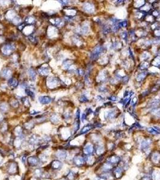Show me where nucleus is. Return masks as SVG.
<instances>
[{"mask_svg": "<svg viewBox=\"0 0 160 180\" xmlns=\"http://www.w3.org/2000/svg\"><path fill=\"white\" fill-rule=\"evenodd\" d=\"M4 173L7 176H13L19 175V166L18 162L15 159H10L4 163L2 166Z\"/></svg>", "mask_w": 160, "mask_h": 180, "instance_id": "nucleus-1", "label": "nucleus"}, {"mask_svg": "<svg viewBox=\"0 0 160 180\" xmlns=\"http://www.w3.org/2000/svg\"><path fill=\"white\" fill-rule=\"evenodd\" d=\"M26 166L28 167V168L30 169V170L36 167H43L40 163L37 155L36 154L33 155L30 154L28 157V158H27V160Z\"/></svg>", "mask_w": 160, "mask_h": 180, "instance_id": "nucleus-2", "label": "nucleus"}, {"mask_svg": "<svg viewBox=\"0 0 160 180\" xmlns=\"http://www.w3.org/2000/svg\"><path fill=\"white\" fill-rule=\"evenodd\" d=\"M63 163L64 162L59 160L52 159L46 166L49 171H51L52 172H58L62 169L63 167Z\"/></svg>", "mask_w": 160, "mask_h": 180, "instance_id": "nucleus-3", "label": "nucleus"}, {"mask_svg": "<svg viewBox=\"0 0 160 180\" xmlns=\"http://www.w3.org/2000/svg\"><path fill=\"white\" fill-rule=\"evenodd\" d=\"M81 151L84 156L93 155L95 153V145L90 141H86L81 147Z\"/></svg>", "mask_w": 160, "mask_h": 180, "instance_id": "nucleus-4", "label": "nucleus"}, {"mask_svg": "<svg viewBox=\"0 0 160 180\" xmlns=\"http://www.w3.org/2000/svg\"><path fill=\"white\" fill-rule=\"evenodd\" d=\"M72 163L76 167H81L86 166L85 157L81 152L74 155L72 159Z\"/></svg>", "mask_w": 160, "mask_h": 180, "instance_id": "nucleus-5", "label": "nucleus"}, {"mask_svg": "<svg viewBox=\"0 0 160 180\" xmlns=\"http://www.w3.org/2000/svg\"><path fill=\"white\" fill-rule=\"evenodd\" d=\"M121 160H122V159H121L119 156L114 154H111L110 155L107 156L106 160L105 161H106L107 162L109 163L112 164L115 167L120 163Z\"/></svg>", "mask_w": 160, "mask_h": 180, "instance_id": "nucleus-6", "label": "nucleus"}, {"mask_svg": "<svg viewBox=\"0 0 160 180\" xmlns=\"http://www.w3.org/2000/svg\"><path fill=\"white\" fill-rule=\"evenodd\" d=\"M150 161L155 166H159L160 164V151H154L150 153Z\"/></svg>", "mask_w": 160, "mask_h": 180, "instance_id": "nucleus-7", "label": "nucleus"}, {"mask_svg": "<svg viewBox=\"0 0 160 180\" xmlns=\"http://www.w3.org/2000/svg\"><path fill=\"white\" fill-rule=\"evenodd\" d=\"M104 51V48L101 46H96L93 50H92V52L91 53L90 58L91 60L93 61L96 60L99 57L100 55Z\"/></svg>", "mask_w": 160, "mask_h": 180, "instance_id": "nucleus-8", "label": "nucleus"}, {"mask_svg": "<svg viewBox=\"0 0 160 180\" xmlns=\"http://www.w3.org/2000/svg\"><path fill=\"white\" fill-rule=\"evenodd\" d=\"M124 171H125V169H123V167L122 166H119V165L116 166H115L113 168L112 172L116 179H120L122 178V175H123Z\"/></svg>", "mask_w": 160, "mask_h": 180, "instance_id": "nucleus-9", "label": "nucleus"}, {"mask_svg": "<svg viewBox=\"0 0 160 180\" xmlns=\"http://www.w3.org/2000/svg\"><path fill=\"white\" fill-rule=\"evenodd\" d=\"M117 115V112L115 109H112L107 111L105 113V118L107 120H112L115 118Z\"/></svg>", "mask_w": 160, "mask_h": 180, "instance_id": "nucleus-10", "label": "nucleus"}, {"mask_svg": "<svg viewBox=\"0 0 160 180\" xmlns=\"http://www.w3.org/2000/svg\"><path fill=\"white\" fill-rule=\"evenodd\" d=\"M64 177L67 180H76L78 177V173L74 171L70 170Z\"/></svg>", "mask_w": 160, "mask_h": 180, "instance_id": "nucleus-11", "label": "nucleus"}, {"mask_svg": "<svg viewBox=\"0 0 160 180\" xmlns=\"http://www.w3.org/2000/svg\"><path fill=\"white\" fill-rule=\"evenodd\" d=\"M108 79V75L107 71H101L99 75L98 76V81L100 82H106Z\"/></svg>", "mask_w": 160, "mask_h": 180, "instance_id": "nucleus-12", "label": "nucleus"}, {"mask_svg": "<svg viewBox=\"0 0 160 180\" xmlns=\"http://www.w3.org/2000/svg\"><path fill=\"white\" fill-rule=\"evenodd\" d=\"M159 104H160V100L159 99H154L148 103L147 107L149 108H150L152 110L153 109L158 108Z\"/></svg>", "mask_w": 160, "mask_h": 180, "instance_id": "nucleus-13", "label": "nucleus"}, {"mask_svg": "<svg viewBox=\"0 0 160 180\" xmlns=\"http://www.w3.org/2000/svg\"><path fill=\"white\" fill-rule=\"evenodd\" d=\"M151 64L152 66L158 67V68H160V51L159 52L158 54L156 55L155 57L151 62Z\"/></svg>", "mask_w": 160, "mask_h": 180, "instance_id": "nucleus-14", "label": "nucleus"}, {"mask_svg": "<svg viewBox=\"0 0 160 180\" xmlns=\"http://www.w3.org/2000/svg\"><path fill=\"white\" fill-rule=\"evenodd\" d=\"M148 73L147 71H141V73H140L139 74H138L137 76H136V81L137 82H142L145 80V79L147 77V76L148 75Z\"/></svg>", "mask_w": 160, "mask_h": 180, "instance_id": "nucleus-15", "label": "nucleus"}, {"mask_svg": "<svg viewBox=\"0 0 160 180\" xmlns=\"http://www.w3.org/2000/svg\"><path fill=\"white\" fill-rule=\"evenodd\" d=\"M93 128H95V126L93 124H87L86 126H85L83 128H82L81 131H80V133L79 134V135L80 134H86L87 133V132H89V131H90L92 129H93Z\"/></svg>", "mask_w": 160, "mask_h": 180, "instance_id": "nucleus-16", "label": "nucleus"}, {"mask_svg": "<svg viewBox=\"0 0 160 180\" xmlns=\"http://www.w3.org/2000/svg\"><path fill=\"white\" fill-rule=\"evenodd\" d=\"M83 9L87 12L92 13L93 11H94V5H93V4L92 3H87L84 4Z\"/></svg>", "mask_w": 160, "mask_h": 180, "instance_id": "nucleus-17", "label": "nucleus"}, {"mask_svg": "<svg viewBox=\"0 0 160 180\" xmlns=\"http://www.w3.org/2000/svg\"><path fill=\"white\" fill-rule=\"evenodd\" d=\"M39 102L43 105H46L51 102V99L48 96H42L39 99Z\"/></svg>", "mask_w": 160, "mask_h": 180, "instance_id": "nucleus-18", "label": "nucleus"}, {"mask_svg": "<svg viewBox=\"0 0 160 180\" xmlns=\"http://www.w3.org/2000/svg\"><path fill=\"white\" fill-rule=\"evenodd\" d=\"M149 64H150L149 63V62L147 61H143L142 63L139 65V69L140 70H142V71L146 70L149 68V66H150Z\"/></svg>", "mask_w": 160, "mask_h": 180, "instance_id": "nucleus-19", "label": "nucleus"}, {"mask_svg": "<svg viewBox=\"0 0 160 180\" xmlns=\"http://www.w3.org/2000/svg\"><path fill=\"white\" fill-rule=\"evenodd\" d=\"M14 49V46H13V45L10 44H6L5 45V46H4L3 48V51L4 52V54H7V52H12V50Z\"/></svg>", "mask_w": 160, "mask_h": 180, "instance_id": "nucleus-20", "label": "nucleus"}, {"mask_svg": "<svg viewBox=\"0 0 160 180\" xmlns=\"http://www.w3.org/2000/svg\"><path fill=\"white\" fill-rule=\"evenodd\" d=\"M9 85L12 87H16L18 85V81L14 78H10L8 81Z\"/></svg>", "mask_w": 160, "mask_h": 180, "instance_id": "nucleus-21", "label": "nucleus"}, {"mask_svg": "<svg viewBox=\"0 0 160 180\" xmlns=\"http://www.w3.org/2000/svg\"><path fill=\"white\" fill-rule=\"evenodd\" d=\"M152 114L157 118H160V108H157L151 111Z\"/></svg>", "mask_w": 160, "mask_h": 180, "instance_id": "nucleus-22", "label": "nucleus"}, {"mask_svg": "<svg viewBox=\"0 0 160 180\" xmlns=\"http://www.w3.org/2000/svg\"><path fill=\"white\" fill-rule=\"evenodd\" d=\"M118 25L120 28L121 27H127L128 25V22L127 21H123L122 22H120L118 23Z\"/></svg>", "mask_w": 160, "mask_h": 180, "instance_id": "nucleus-23", "label": "nucleus"}, {"mask_svg": "<svg viewBox=\"0 0 160 180\" xmlns=\"http://www.w3.org/2000/svg\"><path fill=\"white\" fill-rule=\"evenodd\" d=\"M153 36L157 38H160V28L156 29L153 31Z\"/></svg>", "mask_w": 160, "mask_h": 180, "instance_id": "nucleus-24", "label": "nucleus"}, {"mask_svg": "<svg viewBox=\"0 0 160 180\" xmlns=\"http://www.w3.org/2000/svg\"><path fill=\"white\" fill-rule=\"evenodd\" d=\"M29 74L30 77L32 79V80H35L36 78V73L35 71L33 70V69H30L29 70Z\"/></svg>", "mask_w": 160, "mask_h": 180, "instance_id": "nucleus-25", "label": "nucleus"}, {"mask_svg": "<svg viewBox=\"0 0 160 180\" xmlns=\"http://www.w3.org/2000/svg\"><path fill=\"white\" fill-rule=\"evenodd\" d=\"M141 58L143 60V61H146L147 59L149 58V54L147 52H145L144 53H143Z\"/></svg>", "mask_w": 160, "mask_h": 180, "instance_id": "nucleus-26", "label": "nucleus"}, {"mask_svg": "<svg viewBox=\"0 0 160 180\" xmlns=\"http://www.w3.org/2000/svg\"><path fill=\"white\" fill-rule=\"evenodd\" d=\"M121 37H122L123 40H125L126 42H127V38H128V34L126 31H124L122 33H121Z\"/></svg>", "mask_w": 160, "mask_h": 180, "instance_id": "nucleus-27", "label": "nucleus"}, {"mask_svg": "<svg viewBox=\"0 0 160 180\" xmlns=\"http://www.w3.org/2000/svg\"><path fill=\"white\" fill-rule=\"evenodd\" d=\"M51 121L52 122H53V123H54V124L57 123V122L58 121V118L57 116L56 115H52V116H51Z\"/></svg>", "mask_w": 160, "mask_h": 180, "instance_id": "nucleus-28", "label": "nucleus"}, {"mask_svg": "<svg viewBox=\"0 0 160 180\" xmlns=\"http://www.w3.org/2000/svg\"><path fill=\"white\" fill-rule=\"evenodd\" d=\"M25 92H26L27 94L29 95V96L31 97V98H35V94H34V93L32 92L31 91H30V89H27L25 90Z\"/></svg>", "mask_w": 160, "mask_h": 180, "instance_id": "nucleus-29", "label": "nucleus"}, {"mask_svg": "<svg viewBox=\"0 0 160 180\" xmlns=\"http://www.w3.org/2000/svg\"><path fill=\"white\" fill-rule=\"evenodd\" d=\"M5 157H5L3 154H2L1 152H0V166L3 164V163H4V160H5Z\"/></svg>", "mask_w": 160, "mask_h": 180, "instance_id": "nucleus-30", "label": "nucleus"}, {"mask_svg": "<svg viewBox=\"0 0 160 180\" xmlns=\"http://www.w3.org/2000/svg\"><path fill=\"white\" fill-rule=\"evenodd\" d=\"M2 75L4 77H7L8 76L10 75L9 70H6V69H4L3 71H2Z\"/></svg>", "mask_w": 160, "mask_h": 180, "instance_id": "nucleus-31", "label": "nucleus"}, {"mask_svg": "<svg viewBox=\"0 0 160 180\" xmlns=\"http://www.w3.org/2000/svg\"><path fill=\"white\" fill-rule=\"evenodd\" d=\"M130 102L131 103V105L132 106H135V105H136V103L137 102V98L136 97H135L133 99H132L130 101Z\"/></svg>", "mask_w": 160, "mask_h": 180, "instance_id": "nucleus-32", "label": "nucleus"}, {"mask_svg": "<svg viewBox=\"0 0 160 180\" xmlns=\"http://www.w3.org/2000/svg\"><path fill=\"white\" fill-rule=\"evenodd\" d=\"M80 101L81 102H83L84 103V102H88V101H89V100L87 99V97L85 96V95H82V96L80 99Z\"/></svg>", "mask_w": 160, "mask_h": 180, "instance_id": "nucleus-33", "label": "nucleus"}, {"mask_svg": "<svg viewBox=\"0 0 160 180\" xmlns=\"http://www.w3.org/2000/svg\"><path fill=\"white\" fill-rule=\"evenodd\" d=\"M39 71H40V73L42 75H46L48 74V71L47 69H44V68L41 69V70H40Z\"/></svg>", "mask_w": 160, "mask_h": 180, "instance_id": "nucleus-34", "label": "nucleus"}, {"mask_svg": "<svg viewBox=\"0 0 160 180\" xmlns=\"http://www.w3.org/2000/svg\"><path fill=\"white\" fill-rule=\"evenodd\" d=\"M108 99L110 100L112 102H116V101L118 100V98L116 96H114V95H112L111 97H108Z\"/></svg>", "mask_w": 160, "mask_h": 180, "instance_id": "nucleus-35", "label": "nucleus"}, {"mask_svg": "<svg viewBox=\"0 0 160 180\" xmlns=\"http://www.w3.org/2000/svg\"><path fill=\"white\" fill-rule=\"evenodd\" d=\"M99 91H100V92H101V93H106L107 91H108V89H107V88L106 87H101L99 88Z\"/></svg>", "mask_w": 160, "mask_h": 180, "instance_id": "nucleus-36", "label": "nucleus"}, {"mask_svg": "<svg viewBox=\"0 0 160 180\" xmlns=\"http://www.w3.org/2000/svg\"><path fill=\"white\" fill-rule=\"evenodd\" d=\"M27 180H42V179L40 178H37L36 177H34V176H30V177H29L28 178H27Z\"/></svg>", "mask_w": 160, "mask_h": 180, "instance_id": "nucleus-37", "label": "nucleus"}, {"mask_svg": "<svg viewBox=\"0 0 160 180\" xmlns=\"http://www.w3.org/2000/svg\"><path fill=\"white\" fill-rule=\"evenodd\" d=\"M129 80V77L128 76H125V77H123L122 78V82L124 83H127L128 81Z\"/></svg>", "mask_w": 160, "mask_h": 180, "instance_id": "nucleus-38", "label": "nucleus"}, {"mask_svg": "<svg viewBox=\"0 0 160 180\" xmlns=\"http://www.w3.org/2000/svg\"><path fill=\"white\" fill-rule=\"evenodd\" d=\"M78 74L80 75H83L84 73V71H83V70L79 69V70H78Z\"/></svg>", "mask_w": 160, "mask_h": 180, "instance_id": "nucleus-39", "label": "nucleus"}, {"mask_svg": "<svg viewBox=\"0 0 160 180\" xmlns=\"http://www.w3.org/2000/svg\"><path fill=\"white\" fill-rule=\"evenodd\" d=\"M29 39H30V40H31V42H34L36 41V38H35V37H31V36H30V37H29Z\"/></svg>", "mask_w": 160, "mask_h": 180, "instance_id": "nucleus-40", "label": "nucleus"}, {"mask_svg": "<svg viewBox=\"0 0 160 180\" xmlns=\"http://www.w3.org/2000/svg\"><path fill=\"white\" fill-rule=\"evenodd\" d=\"M157 85H160V79L158 81V82H157Z\"/></svg>", "mask_w": 160, "mask_h": 180, "instance_id": "nucleus-41", "label": "nucleus"}]
</instances>
